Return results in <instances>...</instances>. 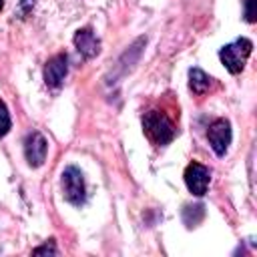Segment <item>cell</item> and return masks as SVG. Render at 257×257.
I'll use <instances>...</instances> for the list:
<instances>
[{
  "mask_svg": "<svg viewBox=\"0 0 257 257\" xmlns=\"http://www.w3.org/2000/svg\"><path fill=\"white\" fill-rule=\"evenodd\" d=\"M143 131L149 137V141L153 145H157V147L169 145L175 139V135H177V128H175L173 120L165 112H161V110L145 112V116H143Z\"/></svg>",
  "mask_w": 257,
  "mask_h": 257,
  "instance_id": "6da1fadb",
  "label": "cell"
},
{
  "mask_svg": "<svg viewBox=\"0 0 257 257\" xmlns=\"http://www.w3.org/2000/svg\"><path fill=\"white\" fill-rule=\"evenodd\" d=\"M251 50H253V42L249 38H237L235 42L225 44L219 50V58L231 74H239L245 68V62L251 56Z\"/></svg>",
  "mask_w": 257,
  "mask_h": 257,
  "instance_id": "7a4b0ae2",
  "label": "cell"
},
{
  "mask_svg": "<svg viewBox=\"0 0 257 257\" xmlns=\"http://www.w3.org/2000/svg\"><path fill=\"white\" fill-rule=\"evenodd\" d=\"M62 195L64 199L74 205V207H80L86 199V189H84V177H82V171L74 165H68L64 171H62Z\"/></svg>",
  "mask_w": 257,
  "mask_h": 257,
  "instance_id": "3957f363",
  "label": "cell"
},
{
  "mask_svg": "<svg viewBox=\"0 0 257 257\" xmlns=\"http://www.w3.org/2000/svg\"><path fill=\"white\" fill-rule=\"evenodd\" d=\"M46 153H48V141L44 139V135L38 133V131H30L26 135V139H24V157H26V163L32 169H38V167L44 165Z\"/></svg>",
  "mask_w": 257,
  "mask_h": 257,
  "instance_id": "277c9868",
  "label": "cell"
},
{
  "mask_svg": "<svg viewBox=\"0 0 257 257\" xmlns=\"http://www.w3.org/2000/svg\"><path fill=\"white\" fill-rule=\"evenodd\" d=\"M209 183H211V169L209 167H205V165H201L197 161L187 165V169H185V185L193 195H197V197L205 195Z\"/></svg>",
  "mask_w": 257,
  "mask_h": 257,
  "instance_id": "5b68a950",
  "label": "cell"
},
{
  "mask_svg": "<svg viewBox=\"0 0 257 257\" xmlns=\"http://www.w3.org/2000/svg\"><path fill=\"white\" fill-rule=\"evenodd\" d=\"M207 139L217 157H223L231 145V122L227 118H215L207 131Z\"/></svg>",
  "mask_w": 257,
  "mask_h": 257,
  "instance_id": "8992f818",
  "label": "cell"
},
{
  "mask_svg": "<svg viewBox=\"0 0 257 257\" xmlns=\"http://www.w3.org/2000/svg\"><path fill=\"white\" fill-rule=\"evenodd\" d=\"M68 74V56L66 54H54L44 64V82L50 88H58Z\"/></svg>",
  "mask_w": 257,
  "mask_h": 257,
  "instance_id": "52a82bcc",
  "label": "cell"
},
{
  "mask_svg": "<svg viewBox=\"0 0 257 257\" xmlns=\"http://www.w3.org/2000/svg\"><path fill=\"white\" fill-rule=\"evenodd\" d=\"M74 46L78 50V54L88 60V58H94L98 52H100V40L96 38V34L92 32V28H78L76 34H74Z\"/></svg>",
  "mask_w": 257,
  "mask_h": 257,
  "instance_id": "ba28073f",
  "label": "cell"
},
{
  "mask_svg": "<svg viewBox=\"0 0 257 257\" xmlns=\"http://www.w3.org/2000/svg\"><path fill=\"white\" fill-rule=\"evenodd\" d=\"M213 84V78L203 72L201 68H191L189 70V88L195 92V94H205Z\"/></svg>",
  "mask_w": 257,
  "mask_h": 257,
  "instance_id": "9c48e42d",
  "label": "cell"
},
{
  "mask_svg": "<svg viewBox=\"0 0 257 257\" xmlns=\"http://www.w3.org/2000/svg\"><path fill=\"white\" fill-rule=\"evenodd\" d=\"M205 217V207L203 205H187L183 209V221L187 227H195L203 221Z\"/></svg>",
  "mask_w": 257,
  "mask_h": 257,
  "instance_id": "30bf717a",
  "label": "cell"
},
{
  "mask_svg": "<svg viewBox=\"0 0 257 257\" xmlns=\"http://www.w3.org/2000/svg\"><path fill=\"white\" fill-rule=\"evenodd\" d=\"M10 126H12V120H10V112L4 104V100L0 98V139L6 137L10 133Z\"/></svg>",
  "mask_w": 257,
  "mask_h": 257,
  "instance_id": "8fae6325",
  "label": "cell"
},
{
  "mask_svg": "<svg viewBox=\"0 0 257 257\" xmlns=\"http://www.w3.org/2000/svg\"><path fill=\"white\" fill-rule=\"evenodd\" d=\"M245 20L249 22V24H253L255 22V18H257V0H245Z\"/></svg>",
  "mask_w": 257,
  "mask_h": 257,
  "instance_id": "7c38bea8",
  "label": "cell"
},
{
  "mask_svg": "<svg viewBox=\"0 0 257 257\" xmlns=\"http://www.w3.org/2000/svg\"><path fill=\"white\" fill-rule=\"evenodd\" d=\"M34 2L36 0H20V4H18V10H20V16L24 18V16H28L30 12H32V8H34Z\"/></svg>",
  "mask_w": 257,
  "mask_h": 257,
  "instance_id": "4fadbf2b",
  "label": "cell"
},
{
  "mask_svg": "<svg viewBox=\"0 0 257 257\" xmlns=\"http://www.w3.org/2000/svg\"><path fill=\"white\" fill-rule=\"evenodd\" d=\"M32 253H34V255H42V253H52V255H54V253H58V251H56L54 243L50 241V243H46V245H42V247H36Z\"/></svg>",
  "mask_w": 257,
  "mask_h": 257,
  "instance_id": "5bb4252c",
  "label": "cell"
},
{
  "mask_svg": "<svg viewBox=\"0 0 257 257\" xmlns=\"http://www.w3.org/2000/svg\"><path fill=\"white\" fill-rule=\"evenodd\" d=\"M2 8H4V0H0V12H2Z\"/></svg>",
  "mask_w": 257,
  "mask_h": 257,
  "instance_id": "9a60e30c",
  "label": "cell"
}]
</instances>
